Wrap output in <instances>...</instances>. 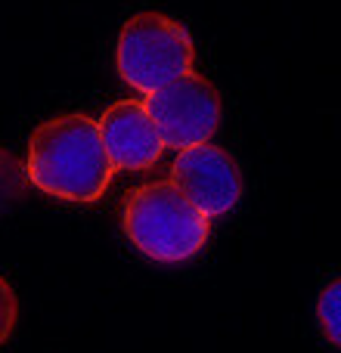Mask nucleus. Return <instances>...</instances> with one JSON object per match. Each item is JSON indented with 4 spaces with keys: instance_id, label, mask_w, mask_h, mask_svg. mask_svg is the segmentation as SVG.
Segmentation results:
<instances>
[{
    "instance_id": "1",
    "label": "nucleus",
    "mask_w": 341,
    "mask_h": 353,
    "mask_svg": "<svg viewBox=\"0 0 341 353\" xmlns=\"http://www.w3.org/2000/svg\"><path fill=\"white\" fill-rule=\"evenodd\" d=\"M28 180L41 192L66 201H97L109 186L112 168L99 124L87 115H59L31 134Z\"/></svg>"
},
{
    "instance_id": "2",
    "label": "nucleus",
    "mask_w": 341,
    "mask_h": 353,
    "mask_svg": "<svg viewBox=\"0 0 341 353\" xmlns=\"http://www.w3.org/2000/svg\"><path fill=\"white\" fill-rule=\"evenodd\" d=\"M124 232L146 257L180 263L202 251L208 214H202L170 180L146 183L124 201Z\"/></svg>"
},
{
    "instance_id": "3",
    "label": "nucleus",
    "mask_w": 341,
    "mask_h": 353,
    "mask_svg": "<svg viewBox=\"0 0 341 353\" xmlns=\"http://www.w3.org/2000/svg\"><path fill=\"white\" fill-rule=\"evenodd\" d=\"M115 62L118 74L134 90L153 93L193 72V41L174 19L162 12H140L121 28Z\"/></svg>"
},
{
    "instance_id": "4",
    "label": "nucleus",
    "mask_w": 341,
    "mask_h": 353,
    "mask_svg": "<svg viewBox=\"0 0 341 353\" xmlns=\"http://www.w3.org/2000/svg\"><path fill=\"white\" fill-rule=\"evenodd\" d=\"M146 112L153 115L165 146L186 149L208 143L220 124V97L205 78L186 72L177 81L146 93Z\"/></svg>"
},
{
    "instance_id": "5",
    "label": "nucleus",
    "mask_w": 341,
    "mask_h": 353,
    "mask_svg": "<svg viewBox=\"0 0 341 353\" xmlns=\"http://www.w3.org/2000/svg\"><path fill=\"white\" fill-rule=\"evenodd\" d=\"M170 183L208 217L226 214L242 195V176L236 161L224 149L208 143L180 149L170 168Z\"/></svg>"
},
{
    "instance_id": "6",
    "label": "nucleus",
    "mask_w": 341,
    "mask_h": 353,
    "mask_svg": "<svg viewBox=\"0 0 341 353\" xmlns=\"http://www.w3.org/2000/svg\"><path fill=\"white\" fill-rule=\"evenodd\" d=\"M97 124L106 155H109L115 171L118 168L121 171H143V168L155 165L165 152V140H162L159 128L143 103L124 99V103L109 105L103 121Z\"/></svg>"
},
{
    "instance_id": "7",
    "label": "nucleus",
    "mask_w": 341,
    "mask_h": 353,
    "mask_svg": "<svg viewBox=\"0 0 341 353\" xmlns=\"http://www.w3.org/2000/svg\"><path fill=\"white\" fill-rule=\"evenodd\" d=\"M317 319H320V329L323 335L329 338L332 344L341 347V276L335 282L320 292V301H317Z\"/></svg>"
},
{
    "instance_id": "8",
    "label": "nucleus",
    "mask_w": 341,
    "mask_h": 353,
    "mask_svg": "<svg viewBox=\"0 0 341 353\" xmlns=\"http://www.w3.org/2000/svg\"><path fill=\"white\" fill-rule=\"evenodd\" d=\"M25 176H28V171L10 152H0V211H6L10 201H16L22 195Z\"/></svg>"
},
{
    "instance_id": "9",
    "label": "nucleus",
    "mask_w": 341,
    "mask_h": 353,
    "mask_svg": "<svg viewBox=\"0 0 341 353\" xmlns=\"http://www.w3.org/2000/svg\"><path fill=\"white\" fill-rule=\"evenodd\" d=\"M16 316H19L16 292H12L10 282L0 276V344L12 335V329H16Z\"/></svg>"
}]
</instances>
